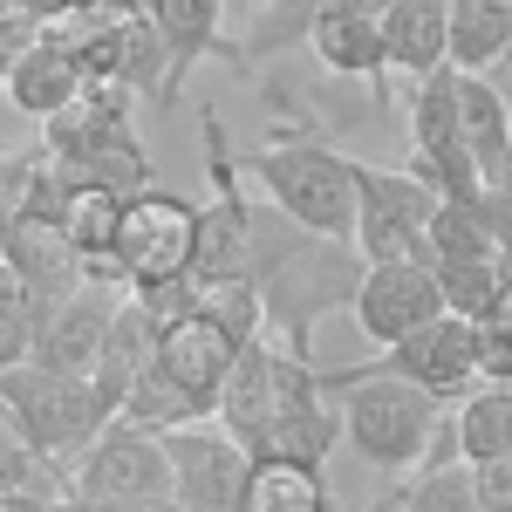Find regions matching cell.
<instances>
[{"mask_svg": "<svg viewBox=\"0 0 512 512\" xmlns=\"http://www.w3.org/2000/svg\"><path fill=\"white\" fill-rule=\"evenodd\" d=\"M198 315L212 321V328H226L239 349L267 335V301H260V287H253L246 274H239V280H212V287H198Z\"/></svg>", "mask_w": 512, "mask_h": 512, "instance_id": "f546056e", "label": "cell"}, {"mask_svg": "<svg viewBox=\"0 0 512 512\" xmlns=\"http://www.w3.org/2000/svg\"><path fill=\"white\" fill-rule=\"evenodd\" d=\"M362 369H383V376H403V383H417V390H431L437 403H458V396L478 390V335L465 315H444L424 321L417 335H403L390 349H376V362H362Z\"/></svg>", "mask_w": 512, "mask_h": 512, "instance_id": "30bf717a", "label": "cell"}, {"mask_svg": "<svg viewBox=\"0 0 512 512\" xmlns=\"http://www.w3.org/2000/svg\"><path fill=\"white\" fill-rule=\"evenodd\" d=\"M308 55H315L328 76L362 82V89L390 110V89H383L390 55H383V21H376V14H355V7H321L315 28H308Z\"/></svg>", "mask_w": 512, "mask_h": 512, "instance_id": "5bb4252c", "label": "cell"}, {"mask_svg": "<svg viewBox=\"0 0 512 512\" xmlns=\"http://www.w3.org/2000/svg\"><path fill=\"white\" fill-rule=\"evenodd\" d=\"M35 35H41V28H35V21H21V14H7V21H0V89H7L14 62H21V48H28Z\"/></svg>", "mask_w": 512, "mask_h": 512, "instance_id": "d590c367", "label": "cell"}, {"mask_svg": "<svg viewBox=\"0 0 512 512\" xmlns=\"http://www.w3.org/2000/svg\"><path fill=\"white\" fill-rule=\"evenodd\" d=\"M410 512H485L478 506V485L465 458H444V465H417V478L403 485Z\"/></svg>", "mask_w": 512, "mask_h": 512, "instance_id": "1f68e13d", "label": "cell"}, {"mask_svg": "<svg viewBox=\"0 0 512 512\" xmlns=\"http://www.w3.org/2000/svg\"><path fill=\"white\" fill-rule=\"evenodd\" d=\"M512 55V0H451V69L485 76Z\"/></svg>", "mask_w": 512, "mask_h": 512, "instance_id": "cb8c5ba5", "label": "cell"}, {"mask_svg": "<svg viewBox=\"0 0 512 512\" xmlns=\"http://www.w3.org/2000/svg\"><path fill=\"white\" fill-rule=\"evenodd\" d=\"M192 246H198V198L151 185V192L123 198L117 246H110V260L96 274L130 287V294H144V287H164V280L192 274Z\"/></svg>", "mask_w": 512, "mask_h": 512, "instance_id": "5b68a950", "label": "cell"}, {"mask_svg": "<svg viewBox=\"0 0 512 512\" xmlns=\"http://www.w3.org/2000/svg\"><path fill=\"white\" fill-rule=\"evenodd\" d=\"M48 294H41L28 274H14L7 260H0V369H14V362H28L35 349V328L48 321Z\"/></svg>", "mask_w": 512, "mask_h": 512, "instance_id": "f1b7e54d", "label": "cell"}, {"mask_svg": "<svg viewBox=\"0 0 512 512\" xmlns=\"http://www.w3.org/2000/svg\"><path fill=\"white\" fill-rule=\"evenodd\" d=\"M328 7H355V14H383L390 0H328Z\"/></svg>", "mask_w": 512, "mask_h": 512, "instance_id": "60d3db41", "label": "cell"}, {"mask_svg": "<svg viewBox=\"0 0 512 512\" xmlns=\"http://www.w3.org/2000/svg\"><path fill=\"white\" fill-rule=\"evenodd\" d=\"M321 7H328V0H260V21L239 41H226L219 62H226V69H260V62H280V55L308 48V28H315Z\"/></svg>", "mask_w": 512, "mask_h": 512, "instance_id": "7402d4cb", "label": "cell"}, {"mask_svg": "<svg viewBox=\"0 0 512 512\" xmlns=\"http://www.w3.org/2000/svg\"><path fill=\"white\" fill-rule=\"evenodd\" d=\"M7 14H14V0H0V21H7Z\"/></svg>", "mask_w": 512, "mask_h": 512, "instance_id": "b9f144b4", "label": "cell"}, {"mask_svg": "<svg viewBox=\"0 0 512 512\" xmlns=\"http://www.w3.org/2000/svg\"><path fill=\"white\" fill-rule=\"evenodd\" d=\"M62 164H69L76 178H89V185H110V192H123V198L158 185V164H151V151L130 137V123H123V130H110L103 144H89L82 158H62Z\"/></svg>", "mask_w": 512, "mask_h": 512, "instance_id": "484cf974", "label": "cell"}, {"mask_svg": "<svg viewBox=\"0 0 512 512\" xmlns=\"http://www.w3.org/2000/svg\"><path fill=\"white\" fill-rule=\"evenodd\" d=\"M458 130H465V151L478 158V171H492V164L512 151L506 96H499L485 76H465V69H458Z\"/></svg>", "mask_w": 512, "mask_h": 512, "instance_id": "d4e9b609", "label": "cell"}, {"mask_svg": "<svg viewBox=\"0 0 512 512\" xmlns=\"http://www.w3.org/2000/svg\"><path fill=\"white\" fill-rule=\"evenodd\" d=\"M355 246L369 267H390V260H431V219H437V192L403 164H355Z\"/></svg>", "mask_w": 512, "mask_h": 512, "instance_id": "8992f818", "label": "cell"}, {"mask_svg": "<svg viewBox=\"0 0 512 512\" xmlns=\"http://www.w3.org/2000/svg\"><path fill=\"white\" fill-rule=\"evenodd\" d=\"M246 171L267 185V205L287 219H301L308 233L355 239V171L335 144L321 137H274L267 151H253Z\"/></svg>", "mask_w": 512, "mask_h": 512, "instance_id": "277c9868", "label": "cell"}, {"mask_svg": "<svg viewBox=\"0 0 512 512\" xmlns=\"http://www.w3.org/2000/svg\"><path fill=\"white\" fill-rule=\"evenodd\" d=\"M28 185H35V158L0 151V233H7L14 219H28Z\"/></svg>", "mask_w": 512, "mask_h": 512, "instance_id": "836d02e7", "label": "cell"}, {"mask_svg": "<svg viewBox=\"0 0 512 512\" xmlns=\"http://www.w3.org/2000/svg\"><path fill=\"white\" fill-rule=\"evenodd\" d=\"M0 512H69V499L62 492H21V499H7Z\"/></svg>", "mask_w": 512, "mask_h": 512, "instance_id": "74e56055", "label": "cell"}, {"mask_svg": "<svg viewBox=\"0 0 512 512\" xmlns=\"http://www.w3.org/2000/svg\"><path fill=\"white\" fill-rule=\"evenodd\" d=\"M0 260H7L14 274H28L48 301L76 294L82 280H89V260L76 253V239L62 233V226H48V219H14V226L0 233Z\"/></svg>", "mask_w": 512, "mask_h": 512, "instance_id": "ac0fdd59", "label": "cell"}, {"mask_svg": "<svg viewBox=\"0 0 512 512\" xmlns=\"http://www.w3.org/2000/svg\"><path fill=\"white\" fill-rule=\"evenodd\" d=\"M164 451H171V478H178V506L185 512H246L253 451L219 417H198V424L164 431Z\"/></svg>", "mask_w": 512, "mask_h": 512, "instance_id": "ba28073f", "label": "cell"}, {"mask_svg": "<svg viewBox=\"0 0 512 512\" xmlns=\"http://www.w3.org/2000/svg\"><path fill=\"white\" fill-rule=\"evenodd\" d=\"M328 383L342 390V437H349V451L362 465H376V472H417L431 458L451 403H437L431 390H417L403 376L362 369V362L328 369Z\"/></svg>", "mask_w": 512, "mask_h": 512, "instance_id": "7a4b0ae2", "label": "cell"}, {"mask_svg": "<svg viewBox=\"0 0 512 512\" xmlns=\"http://www.w3.org/2000/svg\"><path fill=\"white\" fill-rule=\"evenodd\" d=\"M472 335H478V383H506L512 390V315L492 308V315L472 321Z\"/></svg>", "mask_w": 512, "mask_h": 512, "instance_id": "d6a6232c", "label": "cell"}, {"mask_svg": "<svg viewBox=\"0 0 512 512\" xmlns=\"http://www.w3.org/2000/svg\"><path fill=\"white\" fill-rule=\"evenodd\" d=\"M117 226H123V192H110V185H89V178H82L76 198H69V212H62V233L76 239V253L89 260V274L110 260Z\"/></svg>", "mask_w": 512, "mask_h": 512, "instance_id": "83f0119b", "label": "cell"}, {"mask_svg": "<svg viewBox=\"0 0 512 512\" xmlns=\"http://www.w3.org/2000/svg\"><path fill=\"white\" fill-rule=\"evenodd\" d=\"M246 512H335V492H328L321 465L260 451L253 478H246Z\"/></svg>", "mask_w": 512, "mask_h": 512, "instance_id": "44dd1931", "label": "cell"}, {"mask_svg": "<svg viewBox=\"0 0 512 512\" xmlns=\"http://www.w3.org/2000/svg\"><path fill=\"white\" fill-rule=\"evenodd\" d=\"M349 315L376 349H390V342H403V335H417L424 321L444 315V287H437L431 260H390V267H369V274H362Z\"/></svg>", "mask_w": 512, "mask_h": 512, "instance_id": "7c38bea8", "label": "cell"}, {"mask_svg": "<svg viewBox=\"0 0 512 512\" xmlns=\"http://www.w3.org/2000/svg\"><path fill=\"white\" fill-rule=\"evenodd\" d=\"M144 14L158 21L164 48H171V82H185L192 62L219 55L226 48V0H144Z\"/></svg>", "mask_w": 512, "mask_h": 512, "instance_id": "603a6c76", "label": "cell"}, {"mask_svg": "<svg viewBox=\"0 0 512 512\" xmlns=\"http://www.w3.org/2000/svg\"><path fill=\"white\" fill-rule=\"evenodd\" d=\"M21 492H69V472H55L35 444L7 424V410H0V506L21 499Z\"/></svg>", "mask_w": 512, "mask_h": 512, "instance_id": "4dcf8cb0", "label": "cell"}, {"mask_svg": "<svg viewBox=\"0 0 512 512\" xmlns=\"http://www.w3.org/2000/svg\"><path fill=\"white\" fill-rule=\"evenodd\" d=\"M383 55L403 76H431L451 62V0H390L383 14Z\"/></svg>", "mask_w": 512, "mask_h": 512, "instance_id": "ffe728a7", "label": "cell"}, {"mask_svg": "<svg viewBox=\"0 0 512 512\" xmlns=\"http://www.w3.org/2000/svg\"><path fill=\"white\" fill-rule=\"evenodd\" d=\"M69 499H178L164 431H144V424L117 417V424L76 458Z\"/></svg>", "mask_w": 512, "mask_h": 512, "instance_id": "52a82bcc", "label": "cell"}, {"mask_svg": "<svg viewBox=\"0 0 512 512\" xmlns=\"http://www.w3.org/2000/svg\"><path fill=\"white\" fill-rule=\"evenodd\" d=\"M485 185H492V192H512V151L492 164V171H485Z\"/></svg>", "mask_w": 512, "mask_h": 512, "instance_id": "f35d334b", "label": "cell"}, {"mask_svg": "<svg viewBox=\"0 0 512 512\" xmlns=\"http://www.w3.org/2000/svg\"><path fill=\"white\" fill-rule=\"evenodd\" d=\"M431 274H437V287H444V308L478 321L499 294H506L512 267H506V253H465V260H431Z\"/></svg>", "mask_w": 512, "mask_h": 512, "instance_id": "4316f807", "label": "cell"}, {"mask_svg": "<svg viewBox=\"0 0 512 512\" xmlns=\"http://www.w3.org/2000/svg\"><path fill=\"white\" fill-rule=\"evenodd\" d=\"M369 274L355 239L308 233L301 219H287L280 205H253V239H246V280L267 301V335L280 349L315 355V328L328 315L355 308V287Z\"/></svg>", "mask_w": 512, "mask_h": 512, "instance_id": "6da1fadb", "label": "cell"}, {"mask_svg": "<svg viewBox=\"0 0 512 512\" xmlns=\"http://www.w3.org/2000/svg\"><path fill=\"white\" fill-rule=\"evenodd\" d=\"M69 512H185V506L178 499H69Z\"/></svg>", "mask_w": 512, "mask_h": 512, "instance_id": "8d00e7d4", "label": "cell"}, {"mask_svg": "<svg viewBox=\"0 0 512 512\" xmlns=\"http://www.w3.org/2000/svg\"><path fill=\"white\" fill-rule=\"evenodd\" d=\"M444 458H465V465L512 458V390L506 383H478L472 396H458L444 410V431H437L424 465H444Z\"/></svg>", "mask_w": 512, "mask_h": 512, "instance_id": "2e32d148", "label": "cell"}, {"mask_svg": "<svg viewBox=\"0 0 512 512\" xmlns=\"http://www.w3.org/2000/svg\"><path fill=\"white\" fill-rule=\"evenodd\" d=\"M0 410L55 472H76V458L117 424V410L103 403V390L89 376H55L41 362L0 369Z\"/></svg>", "mask_w": 512, "mask_h": 512, "instance_id": "3957f363", "label": "cell"}, {"mask_svg": "<svg viewBox=\"0 0 512 512\" xmlns=\"http://www.w3.org/2000/svg\"><path fill=\"white\" fill-rule=\"evenodd\" d=\"M472 485H478V506L485 512H512V458H485V465H472Z\"/></svg>", "mask_w": 512, "mask_h": 512, "instance_id": "e575fe53", "label": "cell"}, {"mask_svg": "<svg viewBox=\"0 0 512 512\" xmlns=\"http://www.w3.org/2000/svg\"><path fill=\"white\" fill-rule=\"evenodd\" d=\"M233 362H239V342L226 335V328H212L198 308H192V315H178L158 335V369L178 383V396L192 403L198 417H212V410H219V390H226Z\"/></svg>", "mask_w": 512, "mask_h": 512, "instance_id": "4fadbf2b", "label": "cell"}, {"mask_svg": "<svg viewBox=\"0 0 512 512\" xmlns=\"http://www.w3.org/2000/svg\"><path fill=\"white\" fill-rule=\"evenodd\" d=\"M82 62L62 48V41L41 28L28 48H21V62H14V76H7V103L21 110V117H35V123H48L55 110H69L82 96Z\"/></svg>", "mask_w": 512, "mask_h": 512, "instance_id": "d6986e66", "label": "cell"}, {"mask_svg": "<svg viewBox=\"0 0 512 512\" xmlns=\"http://www.w3.org/2000/svg\"><path fill=\"white\" fill-rule=\"evenodd\" d=\"M158 335H164V321L123 287V301H117V321H110V335H103V355H96V390H103V403L123 417V396H130V383L158 362Z\"/></svg>", "mask_w": 512, "mask_h": 512, "instance_id": "e0dca14e", "label": "cell"}, {"mask_svg": "<svg viewBox=\"0 0 512 512\" xmlns=\"http://www.w3.org/2000/svg\"><path fill=\"white\" fill-rule=\"evenodd\" d=\"M369 512H410V499H403V485H396V492H383V499H376Z\"/></svg>", "mask_w": 512, "mask_h": 512, "instance_id": "ab89813d", "label": "cell"}, {"mask_svg": "<svg viewBox=\"0 0 512 512\" xmlns=\"http://www.w3.org/2000/svg\"><path fill=\"white\" fill-rule=\"evenodd\" d=\"M117 280L89 274L76 294H62L48 321L35 328V349L28 362L41 369H55V376H96V355H103V335H110V321H117Z\"/></svg>", "mask_w": 512, "mask_h": 512, "instance_id": "8fae6325", "label": "cell"}, {"mask_svg": "<svg viewBox=\"0 0 512 512\" xmlns=\"http://www.w3.org/2000/svg\"><path fill=\"white\" fill-rule=\"evenodd\" d=\"M335 444H342V390L328 383V369H315V355L280 349V403H274V424H267L260 451L328 465Z\"/></svg>", "mask_w": 512, "mask_h": 512, "instance_id": "9c48e42d", "label": "cell"}, {"mask_svg": "<svg viewBox=\"0 0 512 512\" xmlns=\"http://www.w3.org/2000/svg\"><path fill=\"white\" fill-rule=\"evenodd\" d=\"M274 403H280V349L274 335H260V342H246L233 362V376H226V390H219V424L260 458V444H267V424H274Z\"/></svg>", "mask_w": 512, "mask_h": 512, "instance_id": "9a60e30c", "label": "cell"}]
</instances>
